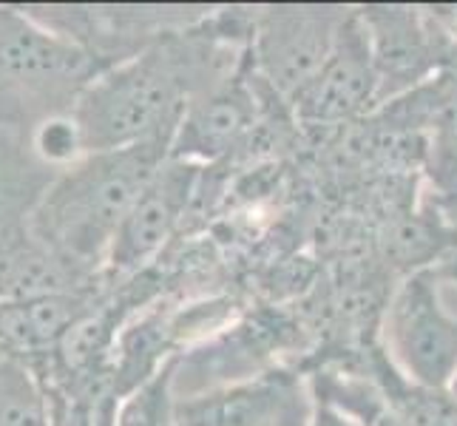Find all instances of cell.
<instances>
[{"label":"cell","mask_w":457,"mask_h":426,"mask_svg":"<svg viewBox=\"0 0 457 426\" xmlns=\"http://www.w3.org/2000/svg\"><path fill=\"white\" fill-rule=\"evenodd\" d=\"M170 154L168 139L86 154L46 188L31 211V236L71 273L105 267L114 236Z\"/></svg>","instance_id":"1"},{"label":"cell","mask_w":457,"mask_h":426,"mask_svg":"<svg viewBox=\"0 0 457 426\" xmlns=\"http://www.w3.org/2000/svg\"><path fill=\"white\" fill-rule=\"evenodd\" d=\"M350 9L270 6L250 14L247 54L262 80L285 100H295L333 52Z\"/></svg>","instance_id":"2"},{"label":"cell","mask_w":457,"mask_h":426,"mask_svg":"<svg viewBox=\"0 0 457 426\" xmlns=\"http://www.w3.org/2000/svg\"><path fill=\"white\" fill-rule=\"evenodd\" d=\"M386 341L415 387L446 392L457 375V313L440 296L432 271H418L395 290L386 310Z\"/></svg>","instance_id":"3"},{"label":"cell","mask_w":457,"mask_h":426,"mask_svg":"<svg viewBox=\"0 0 457 426\" xmlns=\"http://www.w3.org/2000/svg\"><path fill=\"white\" fill-rule=\"evenodd\" d=\"M364 23L372 66L378 77V105L401 97L444 71L452 31L437 29L427 14L412 6H364Z\"/></svg>","instance_id":"4"},{"label":"cell","mask_w":457,"mask_h":426,"mask_svg":"<svg viewBox=\"0 0 457 426\" xmlns=\"http://www.w3.org/2000/svg\"><path fill=\"white\" fill-rule=\"evenodd\" d=\"M196 194V165L168 160L154 173V180L139 194L129 216L112 242L105 259V273L112 279L134 276L160 254L177 233L187 205Z\"/></svg>","instance_id":"5"},{"label":"cell","mask_w":457,"mask_h":426,"mask_svg":"<svg viewBox=\"0 0 457 426\" xmlns=\"http://www.w3.org/2000/svg\"><path fill=\"white\" fill-rule=\"evenodd\" d=\"M304 125H341L378 108V77L364 23L350 9L321 71L293 100Z\"/></svg>","instance_id":"6"},{"label":"cell","mask_w":457,"mask_h":426,"mask_svg":"<svg viewBox=\"0 0 457 426\" xmlns=\"http://www.w3.org/2000/svg\"><path fill=\"white\" fill-rule=\"evenodd\" d=\"M100 71L91 52L74 40L31 23L18 12H0V77L29 86L80 83L86 88Z\"/></svg>","instance_id":"7"},{"label":"cell","mask_w":457,"mask_h":426,"mask_svg":"<svg viewBox=\"0 0 457 426\" xmlns=\"http://www.w3.org/2000/svg\"><path fill=\"white\" fill-rule=\"evenodd\" d=\"M256 97L239 74L196 94L185 105L170 139V160L208 163L225 156L239 142L256 117Z\"/></svg>","instance_id":"8"},{"label":"cell","mask_w":457,"mask_h":426,"mask_svg":"<svg viewBox=\"0 0 457 426\" xmlns=\"http://www.w3.org/2000/svg\"><path fill=\"white\" fill-rule=\"evenodd\" d=\"M298 392L287 375H262L256 381L177 398V426H290Z\"/></svg>","instance_id":"9"},{"label":"cell","mask_w":457,"mask_h":426,"mask_svg":"<svg viewBox=\"0 0 457 426\" xmlns=\"http://www.w3.org/2000/svg\"><path fill=\"white\" fill-rule=\"evenodd\" d=\"M88 310L80 293H57L40 298H0V353L52 355L69 327Z\"/></svg>","instance_id":"10"},{"label":"cell","mask_w":457,"mask_h":426,"mask_svg":"<svg viewBox=\"0 0 457 426\" xmlns=\"http://www.w3.org/2000/svg\"><path fill=\"white\" fill-rule=\"evenodd\" d=\"M71 273L49 247H43L35 236L18 233L12 239H0V298H40L57 293H77Z\"/></svg>","instance_id":"11"},{"label":"cell","mask_w":457,"mask_h":426,"mask_svg":"<svg viewBox=\"0 0 457 426\" xmlns=\"http://www.w3.org/2000/svg\"><path fill=\"white\" fill-rule=\"evenodd\" d=\"M0 426H54L52 398L26 358L0 353Z\"/></svg>","instance_id":"12"},{"label":"cell","mask_w":457,"mask_h":426,"mask_svg":"<svg viewBox=\"0 0 457 426\" xmlns=\"http://www.w3.org/2000/svg\"><path fill=\"white\" fill-rule=\"evenodd\" d=\"M179 355H170L145 384L129 392L114 413V426H177V398H173V372Z\"/></svg>","instance_id":"13"},{"label":"cell","mask_w":457,"mask_h":426,"mask_svg":"<svg viewBox=\"0 0 457 426\" xmlns=\"http://www.w3.org/2000/svg\"><path fill=\"white\" fill-rule=\"evenodd\" d=\"M35 148L46 163H77L83 156L80 134H77V125L69 114H57L40 122Z\"/></svg>","instance_id":"14"},{"label":"cell","mask_w":457,"mask_h":426,"mask_svg":"<svg viewBox=\"0 0 457 426\" xmlns=\"http://www.w3.org/2000/svg\"><path fill=\"white\" fill-rule=\"evenodd\" d=\"M310 426H361V421L353 418L350 413H344L338 404L319 396V398H315L312 415H310Z\"/></svg>","instance_id":"15"},{"label":"cell","mask_w":457,"mask_h":426,"mask_svg":"<svg viewBox=\"0 0 457 426\" xmlns=\"http://www.w3.org/2000/svg\"><path fill=\"white\" fill-rule=\"evenodd\" d=\"M446 396L452 398V404L457 406V375H454V381L449 384V389H446Z\"/></svg>","instance_id":"16"}]
</instances>
